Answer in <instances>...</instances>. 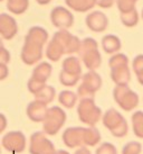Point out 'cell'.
Instances as JSON below:
<instances>
[{"instance_id": "obj_9", "label": "cell", "mask_w": 143, "mask_h": 154, "mask_svg": "<svg viewBox=\"0 0 143 154\" xmlns=\"http://www.w3.org/2000/svg\"><path fill=\"white\" fill-rule=\"evenodd\" d=\"M55 151L53 142L44 132H35L29 138L30 154H51Z\"/></svg>"}, {"instance_id": "obj_39", "label": "cell", "mask_w": 143, "mask_h": 154, "mask_svg": "<svg viewBox=\"0 0 143 154\" xmlns=\"http://www.w3.org/2000/svg\"><path fill=\"white\" fill-rule=\"evenodd\" d=\"M7 125H8V120L6 118V116L0 112V134L4 132V129L7 128Z\"/></svg>"}, {"instance_id": "obj_10", "label": "cell", "mask_w": 143, "mask_h": 154, "mask_svg": "<svg viewBox=\"0 0 143 154\" xmlns=\"http://www.w3.org/2000/svg\"><path fill=\"white\" fill-rule=\"evenodd\" d=\"M42 48H44V46L40 44L25 39L20 53L21 61L26 65L38 64L42 57Z\"/></svg>"}, {"instance_id": "obj_29", "label": "cell", "mask_w": 143, "mask_h": 154, "mask_svg": "<svg viewBox=\"0 0 143 154\" xmlns=\"http://www.w3.org/2000/svg\"><path fill=\"white\" fill-rule=\"evenodd\" d=\"M82 75H74V74H69L64 71H60L59 73V82L65 87H74L76 86L78 81L80 80Z\"/></svg>"}, {"instance_id": "obj_41", "label": "cell", "mask_w": 143, "mask_h": 154, "mask_svg": "<svg viewBox=\"0 0 143 154\" xmlns=\"http://www.w3.org/2000/svg\"><path fill=\"white\" fill-rule=\"evenodd\" d=\"M51 154H71L69 152H67V151H65V150H55L53 153Z\"/></svg>"}, {"instance_id": "obj_40", "label": "cell", "mask_w": 143, "mask_h": 154, "mask_svg": "<svg viewBox=\"0 0 143 154\" xmlns=\"http://www.w3.org/2000/svg\"><path fill=\"white\" fill-rule=\"evenodd\" d=\"M74 154H92V152L89 151V149L87 146H80L78 149H76Z\"/></svg>"}, {"instance_id": "obj_22", "label": "cell", "mask_w": 143, "mask_h": 154, "mask_svg": "<svg viewBox=\"0 0 143 154\" xmlns=\"http://www.w3.org/2000/svg\"><path fill=\"white\" fill-rule=\"evenodd\" d=\"M68 8L77 13H86L96 6L95 0H65Z\"/></svg>"}, {"instance_id": "obj_3", "label": "cell", "mask_w": 143, "mask_h": 154, "mask_svg": "<svg viewBox=\"0 0 143 154\" xmlns=\"http://www.w3.org/2000/svg\"><path fill=\"white\" fill-rule=\"evenodd\" d=\"M77 115L83 124L87 126H95L102 119V110L97 106L94 98L80 99L77 105Z\"/></svg>"}, {"instance_id": "obj_14", "label": "cell", "mask_w": 143, "mask_h": 154, "mask_svg": "<svg viewBox=\"0 0 143 154\" xmlns=\"http://www.w3.org/2000/svg\"><path fill=\"white\" fill-rule=\"evenodd\" d=\"M84 127H68L64 131L62 138L63 143L69 149H78L83 145Z\"/></svg>"}, {"instance_id": "obj_16", "label": "cell", "mask_w": 143, "mask_h": 154, "mask_svg": "<svg viewBox=\"0 0 143 154\" xmlns=\"http://www.w3.org/2000/svg\"><path fill=\"white\" fill-rule=\"evenodd\" d=\"M111 79L115 83V86H127L131 80V71L129 65L111 69Z\"/></svg>"}, {"instance_id": "obj_45", "label": "cell", "mask_w": 143, "mask_h": 154, "mask_svg": "<svg viewBox=\"0 0 143 154\" xmlns=\"http://www.w3.org/2000/svg\"><path fill=\"white\" fill-rule=\"evenodd\" d=\"M2 1H4V0H0V2H2Z\"/></svg>"}, {"instance_id": "obj_28", "label": "cell", "mask_w": 143, "mask_h": 154, "mask_svg": "<svg viewBox=\"0 0 143 154\" xmlns=\"http://www.w3.org/2000/svg\"><path fill=\"white\" fill-rule=\"evenodd\" d=\"M120 19L125 27H134L139 23V13L135 8L134 10L129 11V13L120 14Z\"/></svg>"}, {"instance_id": "obj_46", "label": "cell", "mask_w": 143, "mask_h": 154, "mask_svg": "<svg viewBox=\"0 0 143 154\" xmlns=\"http://www.w3.org/2000/svg\"><path fill=\"white\" fill-rule=\"evenodd\" d=\"M0 153H1V147H0Z\"/></svg>"}, {"instance_id": "obj_24", "label": "cell", "mask_w": 143, "mask_h": 154, "mask_svg": "<svg viewBox=\"0 0 143 154\" xmlns=\"http://www.w3.org/2000/svg\"><path fill=\"white\" fill-rule=\"evenodd\" d=\"M77 99H78L77 94L71 90H63L58 94V103L67 109L74 108V106L77 103Z\"/></svg>"}, {"instance_id": "obj_5", "label": "cell", "mask_w": 143, "mask_h": 154, "mask_svg": "<svg viewBox=\"0 0 143 154\" xmlns=\"http://www.w3.org/2000/svg\"><path fill=\"white\" fill-rule=\"evenodd\" d=\"M80 80L82 83L77 88V97L80 99L94 98L102 87L101 75L96 71H89L82 75Z\"/></svg>"}, {"instance_id": "obj_13", "label": "cell", "mask_w": 143, "mask_h": 154, "mask_svg": "<svg viewBox=\"0 0 143 154\" xmlns=\"http://www.w3.org/2000/svg\"><path fill=\"white\" fill-rule=\"evenodd\" d=\"M17 33L18 24L16 19L9 14H0V36H1V38L10 41L17 35Z\"/></svg>"}, {"instance_id": "obj_38", "label": "cell", "mask_w": 143, "mask_h": 154, "mask_svg": "<svg viewBox=\"0 0 143 154\" xmlns=\"http://www.w3.org/2000/svg\"><path fill=\"white\" fill-rule=\"evenodd\" d=\"M8 74H9L8 65L0 64V81H1V80H4L6 78L8 77Z\"/></svg>"}, {"instance_id": "obj_8", "label": "cell", "mask_w": 143, "mask_h": 154, "mask_svg": "<svg viewBox=\"0 0 143 154\" xmlns=\"http://www.w3.org/2000/svg\"><path fill=\"white\" fill-rule=\"evenodd\" d=\"M51 38L55 39L62 46L66 55H72L74 53H77L80 50V39L77 36L69 33L68 29H58L53 35Z\"/></svg>"}, {"instance_id": "obj_6", "label": "cell", "mask_w": 143, "mask_h": 154, "mask_svg": "<svg viewBox=\"0 0 143 154\" xmlns=\"http://www.w3.org/2000/svg\"><path fill=\"white\" fill-rule=\"evenodd\" d=\"M113 98L118 107L125 111L134 110L140 101L139 94L127 86H115L113 89Z\"/></svg>"}, {"instance_id": "obj_30", "label": "cell", "mask_w": 143, "mask_h": 154, "mask_svg": "<svg viewBox=\"0 0 143 154\" xmlns=\"http://www.w3.org/2000/svg\"><path fill=\"white\" fill-rule=\"evenodd\" d=\"M122 65H129V57L123 53H115L109 57V69L122 66Z\"/></svg>"}, {"instance_id": "obj_7", "label": "cell", "mask_w": 143, "mask_h": 154, "mask_svg": "<svg viewBox=\"0 0 143 154\" xmlns=\"http://www.w3.org/2000/svg\"><path fill=\"white\" fill-rule=\"evenodd\" d=\"M27 145L25 134L20 131H11L4 134L1 140V146L9 153H21Z\"/></svg>"}, {"instance_id": "obj_26", "label": "cell", "mask_w": 143, "mask_h": 154, "mask_svg": "<svg viewBox=\"0 0 143 154\" xmlns=\"http://www.w3.org/2000/svg\"><path fill=\"white\" fill-rule=\"evenodd\" d=\"M55 97H56V90L53 86H48V85H46L40 91H38L35 94V99L38 101H42L45 105L51 103L55 99Z\"/></svg>"}, {"instance_id": "obj_33", "label": "cell", "mask_w": 143, "mask_h": 154, "mask_svg": "<svg viewBox=\"0 0 143 154\" xmlns=\"http://www.w3.org/2000/svg\"><path fill=\"white\" fill-rule=\"evenodd\" d=\"M95 154H118V150L112 143L104 142L96 149Z\"/></svg>"}, {"instance_id": "obj_43", "label": "cell", "mask_w": 143, "mask_h": 154, "mask_svg": "<svg viewBox=\"0 0 143 154\" xmlns=\"http://www.w3.org/2000/svg\"><path fill=\"white\" fill-rule=\"evenodd\" d=\"M4 42H2V39L0 38V50H1V48H4Z\"/></svg>"}, {"instance_id": "obj_11", "label": "cell", "mask_w": 143, "mask_h": 154, "mask_svg": "<svg viewBox=\"0 0 143 154\" xmlns=\"http://www.w3.org/2000/svg\"><path fill=\"white\" fill-rule=\"evenodd\" d=\"M51 22L58 29H68L74 25V15L69 9L57 6L51 11Z\"/></svg>"}, {"instance_id": "obj_20", "label": "cell", "mask_w": 143, "mask_h": 154, "mask_svg": "<svg viewBox=\"0 0 143 154\" xmlns=\"http://www.w3.org/2000/svg\"><path fill=\"white\" fill-rule=\"evenodd\" d=\"M101 133L95 126L84 127L83 133V145L84 146H96L101 142Z\"/></svg>"}, {"instance_id": "obj_18", "label": "cell", "mask_w": 143, "mask_h": 154, "mask_svg": "<svg viewBox=\"0 0 143 154\" xmlns=\"http://www.w3.org/2000/svg\"><path fill=\"white\" fill-rule=\"evenodd\" d=\"M25 39L33 41L36 43L45 46V44L48 41V32L42 26H33L28 29V33L26 34Z\"/></svg>"}, {"instance_id": "obj_19", "label": "cell", "mask_w": 143, "mask_h": 154, "mask_svg": "<svg viewBox=\"0 0 143 154\" xmlns=\"http://www.w3.org/2000/svg\"><path fill=\"white\" fill-rule=\"evenodd\" d=\"M51 72H53V66L48 62H39L33 70L31 78H34L38 81H42L46 83L47 80L51 78Z\"/></svg>"}, {"instance_id": "obj_35", "label": "cell", "mask_w": 143, "mask_h": 154, "mask_svg": "<svg viewBox=\"0 0 143 154\" xmlns=\"http://www.w3.org/2000/svg\"><path fill=\"white\" fill-rule=\"evenodd\" d=\"M132 69L133 72L138 75L139 73H141L143 71V54H139L133 59L132 62Z\"/></svg>"}, {"instance_id": "obj_25", "label": "cell", "mask_w": 143, "mask_h": 154, "mask_svg": "<svg viewBox=\"0 0 143 154\" xmlns=\"http://www.w3.org/2000/svg\"><path fill=\"white\" fill-rule=\"evenodd\" d=\"M7 9L13 15H21L27 11L29 7V0H6Z\"/></svg>"}, {"instance_id": "obj_36", "label": "cell", "mask_w": 143, "mask_h": 154, "mask_svg": "<svg viewBox=\"0 0 143 154\" xmlns=\"http://www.w3.org/2000/svg\"><path fill=\"white\" fill-rule=\"evenodd\" d=\"M10 62V53L7 48H1L0 50V64H6L8 65Z\"/></svg>"}, {"instance_id": "obj_31", "label": "cell", "mask_w": 143, "mask_h": 154, "mask_svg": "<svg viewBox=\"0 0 143 154\" xmlns=\"http://www.w3.org/2000/svg\"><path fill=\"white\" fill-rule=\"evenodd\" d=\"M138 0H116L115 4L118 6L120 14L129 13L135 9V4Z\"/></svg>"}, {"instance_id": "obj_32", "label": "cell", "mask_w": 143, "mask_h": 154, "mask_svg": "<svg viewBox=\"0 0 143 154\" xmlns=\"http://www.w3.org/2000/svg\"><path fill=\"white\" fill-rule=\"evenodd\" d=\"M141 152H142V145L140 142L136 141L126 143L122 149V154H141Z\"/></svg>"}, {"instance_id": "obj_42", "label": "cell", "mask_w": 143, "mask_h": 154, "mask_svg": "<svg viewBox=\"0 0 143 154\" xmlns=\"http://www.w3.org/2000/svg\"><path fill=\"white\" fill-rule=\"evenodd\" d=\"M136 78H138V81H139L140 85L143 86V71L141 73H139V74L136 75Z\"/></svg>"}, {"instance_id": "obj_17", "label": "cell", "mask_w": 143, "mask_h": 154, "mask_svg": "<svg viewBox=\"0 0 143 154\" xmlns=\"http://www.w3.org/2000/svg\"><path fill=\"white\" fill-rule=\"evenodd\" d=\"M101 45L103 51L107 53V54H115L118 53V51L121 50L122 47V43H121V39L118 38L116 35L109 34L105 35L101 41Z\"/></svg>"}, {"instance_id": "obj_1", "label": "cell", "mask_w": 143, "mask_h": 154, "mask_svg": "<svg viewBox=\"0 0 143 154\" xmlns=\"http://www.w3.org/2000/svg\"><path fill=\"white\" fill-rule=\"evenodd\" d=\"M77 53L89 71H96L101 66L102 56L98 51V43L92 37H86L80 41V50Z\"/></svg>"}, {"instance_id": "obj_4", "label": "cell", "mask_w": 143, "mask_h": 154, "mask_svg": "<svg viewBox=\"0 0 143 154\" xmlns=\"http://www.w3.org/2000/svg\"><path fill=\"white\" fill-rule=\"evenodd\" d=\"M66 119L67 115L63 108H60L59 106H53L48 108L46 117L42 122V132L46 135L54 136L63 128Z\"/></svg>"}, {"instance_id": "obj_34", "label": "cell", "mask_w": 143, "mask_h": 154, "mask_svg": "<svg viewBox=\"0 0 143 154\" xmlns=\"http://www.w3.org/2000/svg\"><path fill=\"white\" fill-rule=\"evenodd\" d=\"M45 86H46V83H44L42 81H38V80H36L34 78H30L28 82H27V88H28L30 94H33L34 96L37 94L38 91H40Z\"/></svg>"}, {"instance_id": "obj_2", "label": "cell", "mask_w": 143, "mask_h": 154, "mask_svg": "<svg viewBox=\"0 0 143 154\" xmlns=\"http://www.w3.org/2000/svg\"><path fill=\"white\" fill-rule=\"evenodd\" d=\"M102 123L114 137L122 138L129 133V125L123 115L114 108H109L102 116Z\"/></svg>"}, {"instance_id": "obj_23", "label": "cell", "mask_w": 143, "mask_h": 154, "mask_svg": "<svg viewBox=\"0 0 143 154\" xmlns=\"http://www.w3.org/2000/svg\"><path fill=\"white\" fill-rule=\"evenodd\" d=\"M65 55L64 50L62 48V46L59 45L55 39L51 38L46 47V56L47 59L51 62H57L62 59V56Z\"/></svg>"}, {"instance_id": "obj_12", "label": "cell", "mask_w": 143, "mask_h": 154, "mask_svg": "<svg viewBox=\"0 0 143 154\" xmlns=\"http://www.w3.org/2000/svg\"><path fill=\"white\" fill-rule=\"evenodd\" d=\"M85 24L87 26V28L94 33H102L106 30L109 26V18L103 11L94 10L87 14V16L85 18Z\"/></svg>"}, {"instance_id": "obj_37", "label": "cell", "mask_w": 143, "mask_h": 154, "mask_svg": "<svg viewBox=\"0 0 143 154\" xmlns=\"http://www.w3.org/2000/svg\"><path fill=\"white\" fill-rule=\"evenodd\" d=\"M95 1H96V6H98L100 8L109 9L111 7H113V5L115 4L116 0H95Z\"/></svg>"}, {"instance_id": "obj_27", "label": "cell", "mask_w": 143, "mask_h": 154, "mask_svg": "<svg viewBox=\"0 0 143 154\" xmlns=\"http://www.w3.org/2000/svg\"><path fill=\"white\" fill-rule=\"evenodd\" d=\"M132 120V129L136 137L143 138V111L136 110L131 117Z\"/></svg>"}, {"instance_id": "obj_15", "label": "cell", "mask_w": 143, "mask_h": 154, "mask_svg": "<svg viewBox=\"0 0 143 154\" xmlns=\"http://www.w3.org/2000/svg\"><path fill=\"white\" fill-rule=\"evenodd\" d=\"M48 107L42 101H38L35 99L34 101H30L27 106L26 114L27 117L34 123H42L45 117H46Z\"/></svg>"}, {"instance_id": "obj_44", "label": "cell", "mask_w": 143, "mask_h": 154, "mask_svg": "<svg viewBox=\"0 0 143 154\" xmlns=\"http://www.w3.org/2000/svg\"><path fill=\"white\" fill-rule=\"evenodd\" d=\"M141 17H142V19H143V9H142V13H141Z\"/></svg>"}, {"instance_id": "obj_21", "label": "cell", "mask_w": 143, "mask_h": 154, "mask_svg": "<svg viewBox=\"0 0 143 154\" xmlns=\"http://www.w3.org/2000/svg\"><path fill=\"white\" fill-rule=\"evenodd\" d=\"M62 71L74 75H82L80 60L77 56H67L62 63Z\"/></svg>"}]
</instances>
